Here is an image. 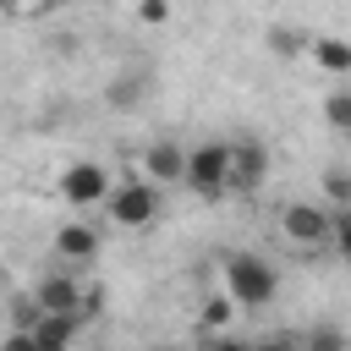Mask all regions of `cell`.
Masks as SVG:
<instances>
[{
  "instance_id": "cell-1",
  "label": "cell",
  "mask_w": 351,
  "mask_h": 351,
  "mask_svg": "<svg viewBox=\"0 0 351 351\" xmlns=\"http://www.w3.org/2000/svg\"><path fill=\"white\" fill-rule=\"evenodd\" d=\"M219 296L230 302V307H269L274 296H280V269L263 258V252H225L219 258Z\"/></svg>"
},
{
  "instance_id": "cell-2",
  "label": "cell",
  "mask_w": 351,
  "mask_h": 351,
  "mask_svg": "<svg viewBox=\"0 0 351 351\" xmlns=\"http://www.w3.org/2000/svg\"><path fill=\"white\" fill-rule=\"evenodd\" d=\"M186 192L197 197H225L230 192V137H203L186 148V176H181Z\"/></svg>"
},
{
  "instance_id": "cell-3",
  "label": "cell",
  "mask_w": 351,
  "mask_h": 351,
  "mask_svg": "<svg viewBox=\"0 0 351 351\" xmlns=\"http://www.w3.org/2000/svg\"><path fill=\"white\" fill-rule=\"evenodd\" d=\"M159 186H148L143 176H126V181H115L110 186V197H104V214H110V225H121V230H148L154 219H159Z\"/></svg>"
},
{
  "instance_id": "cell-4",
  "label": "cell",
  "mask_w": 351,
  "mask_h": 351,
  "mask_svg": "<svg viewBox=\"0 0 351 351\" xmlns=\"http://www.w3.org/2000/svg\"><path fill=\"white\" fill-rule=\"evenodd\" d=\"M280 236L291 241V247H307V252H318V247H329V236H335V208H324V203H285L280 208Z\"/></svg>"
},
{
  "instance_id": "cell-5",
  "label": "cell",
  "mask_w": 351,
  "mask_h": 351,
  "mask_svg": "<svg viewBox=\"0 0 351 351\" xmlns=\"http://www.w3.org/2000/svg\"><path fill=\"white\" fill-rule=\"evenodd\" d=\"M82 274L77 269H44L38 280H33V291H27V302L38 307V313H55V318H77L82 313ZM82 324V318H77Z\"/></svg>"
},
{
  "instance_id": "cell-6",
  "label": "cell",
  "mask_w": 351,
  "mask_h": 351,
  "mask_svg": "<svg viewBox=\"0 0 351 351\" xmlns=\"http://www.w3.org/2000/svg\"><path fill=\"white\" fill-rule=\"evenodd\" d=\"M110 170L99 165V159H71L66 170H60V181H55V192L77 208V214H88V208H99L104 197H110Z\"/></svg>"
},
{
  "instance_id": "cell-7",
  "label": "cell",
  "mask_w": 351,
  "mask_h": 351,
  "mask_svg": "<svg viewBox=\"0 0 351 351\" xmlns=\"http://www.w3.org/2000/svg\"><path fill=\"white\" fill-rule=\"evenodd\" d=\"M55 258L66 263V269H82V263H93L99 258V247H104V236H99V225L93 219H66V225H55Z\"/></svg>"
},
{
  "instance_id": "cell-8",
  "label": "cell",
  "mask_w": 351,
  "mask_h": 351,
  "mask_svg": "<svg viewBox=\"0 0 351 351\" xmlns=\"http://www.w3.org/2000/svg\"><path fill=\"white\" fill-rule=\"evenodd\" d=\"M181 176H186V143L154 137V143L143 148V181H148V186H181Z\"/></svg>"
},
{
  "instance_id": "cell-9",
  "label": "cell",
  "mask_w": 351,
  "mask_h": 351,
  "mask_svg": "<svg viewBox=\"0 0 351 351\" xmlns=\"http://www.w3.org/2000/svg\"><path fill=\"white\" fill-rule=\"evenodd\" d=\"M269 176V148L258 137H230V192H258Z\"/></svg>"
},
{
  "instance_id": "cell-10",
  "label": "cell",
  "mask_w": 351,
  "mask_h": 351,
  "mask_svg": "<svg viewBox=\"0 0 351 351\" xmlns=\"http://www.w3.org/2000/svg\"><path fill=\"white\" fill-rule=\"evenodd\" d=\"M307 55H313V66H318L324 77H335V82L351 77V38H340V33H318V38H307Z\"/></svg>"
},
{
  "instance_id": "cell-11",
  "label": "cell",
  "mask_w": 351,
  "mask_h": 351,
  "mask_svg": "<svg viewBox=\"0 0 351 351\" xmlns=\"http://www.w3.org/2000/svg\"><path fill=\"white\" fill-rule=\"evenodd\" d=\"M27 335H33V351H71V346H77V335H82V324H77V318L38 313V318L27 324Z\"/></svg>"
},
{
  "instance_id": "cell-12",
  "label": "cell",
  "mask_w": 351,
  "mask_h": 351,
  "mask_svg": "<svg viewBox=\"0 0 351 351\" xmlns=\"http://www.w3.org/2000/svg\"><path fill=\"white\" fill-rule=\"evenodd\" d=\"M302 351H351V329H340V324H307Z\"/></svg>"
},
{
  "instance_id": "cell-13",
  "label": "cell",
  "mask_w": 351,
  "mask_h": 351,
  "mask_svg": "<svg viewBox=\"0 0 351 351\" xmlns=\"http://www.w3.org/2000/svg\"><path fill=\"white\" fill-rule=\"evenodd\" d=\"M324 121H329V132L351 137V88H329V99H324Z\"/></svg>"
},
{
  "instance_id": "cell-14",
  "label": "cell",
  "mask_w": 351,
  "mask_h": 351,
  "mask_svg": "<svg viewBox=\"0 0 351 351\" xmlns=\"http://www.w3.org/2000/svg\"><path fill=\"white\" fill-rule=\"evenodd\" d=\"M324 192H329L340 208H351V170H346V165H329V170H324Z\"/></svg>"
},
{
  "instance_id": "cell-15",
  "label": "cell",
  "mask_w": 351,
  "mask_h": 351,
  "mask_svg": "<svg viewBox=\"0 0 351 351\" xmlns=\"http://www.w3.org/2000/svg\"><path fill=\"white\" fill-rule=\"evenodd\" d=\"M230 313H236V307H230L225 296H208V302H203V329H219V335H225V324H230Z\"/></svg>"
},
{
  "instance_id": "cell-16",
  "label": "cell",
  "mask_w": 351,
  "mask_h": 351,
  "mask_svg": "<svg viewBox=\"0 0 351 351\" xmlns=\"http://www.w3.org/2000/svg\"><path fill=\"white\" fill-rule=\"evenodd\" d=\"M335 247H340V258L351 263V208H335V236H329Z\"/></svg>"
},
{
  "instance_id": "cell-17",
  "label": "cell",
  "mask_w": 351,
  "mask_h": 351,
  "mask_svg": "<svg viewBox=\"0 0 351 351\" xmlns=\"http://www.w3.org/2000/svg\"><path fill=\"white\" fill-rule=\"evenodd\" d=\"M0 351H33V335L27 329H5L0 335Z\"/></svg>"
},
{
  "instance_id": "cell-18",
  "label": "cell",
  "mask_w": 351,
  "mask_h": 351,
  "mask_svg": "<svg viewBox=\"0 0 351 351\" xmlns=\"http://www.w3.org/2000/svg\"><path fill=\"white\" fill-rule=\"evenodd\" d=\"M137 22H170V5H159V0H148V5H137Z\"/></svg>"
},
{
  "instance_id": "cell-19",
  "label": "cell",
  "mask_w": 351,
  "mask_h": 351,
  "mask_svg": "<svg viewBox=\"0 0 351 351\" xmlns=\"http://www.w3.org/2000/svg\"><path fill=\"white\" fill-rule=\"evenodd\" d=\"M208 351H247V340H236V335H214Z\"/></svg>"
},
{
  "instance_id": "cell-20",
  "label": "cell",
  "mask_w": 351,
  "mask_h": 351,
  "mask_svg": "<svg viewBox=\"0 0 351 351\" xmlns=\"http://www.w3.org/2000/svg\"><path fill=\"white\" fill-rule=\"evenodd\" d=\"M247 351H285V340H247Z\"/></svg>"
},
{
  "instance_id": "cell-21",
  "label": "cell",
  "mask_w": 351,
  "mask_h": 351,
  "mask_svg": "<svg viewBox=\"0 0 351 351\" xmlns=\"http://www.w3.org/2000/svg\"><path fill=\"white\" fill-rule=\"evenodd\" d=\"M159 351H181V346H159Z\"/></svg>"
}]
</instances>
